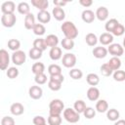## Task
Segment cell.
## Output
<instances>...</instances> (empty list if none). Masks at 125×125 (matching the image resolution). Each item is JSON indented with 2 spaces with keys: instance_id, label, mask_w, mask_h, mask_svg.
<instances>
[{
  "instance_id": "obj_41",
  "label": "cell",
  "mask_w": 125,
  "mask_h": 125,
  "mask_svg": "<svg viewBox=\"0 0 125 125\" xmlns=\"http://www.w3.org/2000/svg\"><path fill=\"white\" fill-rule=\"evenodd\" d=\"M113 79L115 81H118V82H122V81H125V71L124 70H115L113 72Z\"/></svg>"
},
{
  "instance_id": "obj_51",
  "label": "cell",
  "mask_w": 125,
  "mask_h": 125,
  "mask_svg": "<svg viewBox=\"0 0 125 125\" xmlns=\"http://www.w3.org/2000/svg\"><path fill=\"white\" fill-rule=\"evenodd\" d=\"M53 3H54V5L56 7H60V8H62L63 6H65L67 4L66 1H58V0H54Z\"/></svg>"
},
{
  "instance_id": "obj_27",
  "label": "cell",
  "mask_w": 125,
  "mask_h": 125,
  "mask_svg": "<svg viewBox=\"0 0 125 125\" xmlns=\"http://www.w3.org/2000/svg\"><path fill=\"white\" fill-rule=\"evenodd\" d=\"M118 24H119V22H118V21H117L116 19H110L109 21H107L105 22L104 28H105V30H106L108 33H110V32L113 31V29H114Z\"/></svg>"
},
{
  "instance_id": "obj_34",
  "label": "cell",
  "mask_w": 125,
  "mask_h": 125,
  "mask_svg": "<svg viewBox=\"0 0 125 125\" xmlns=\"http://www.w3.org/2000/svg\"><path fill=\"white\" fill-rule=\"evenodd\" d=\"M61 44H62V47L64 50H67V51L73 49V47H74V41L72 39H68V38H65V37L62 40Z\"/></svg>"
},
{
  "instance_id": "obj_38",
  "label": "cell",
  "mask_w": 125,
  "mask_h": 125,
  "mask_svg": "<svg viewBox=\"0 0 125 125\" xmlns=\"http://www.w3.org/2000/svg\"><path fill=\"white\" fill-rule=\"evenodd\" d=\"M101 72L104 76H110L113 73V70L109 66V64L107 62H105V63H103L101 65Z\"/></svg>"
},
{
  "instance_id": "obj_7",
  "label": "cell",
  "mask_w": 125,
  "mask_h": 125,
  "mask_svg": "<svg viewBox=\"0 0 125 125\" xmlns=\"http://www.w3.org/2000/svg\"><path fill=\"white\" fill-rule=\"evenodd\" d=\"M107 52L110 54V55H112L113 57H120V56H122L123 55V53H124V48H123V46H121L120 44H118V43H112V44H110L109 46H108V48H107Z\"/></svg>"
},
{
  "instance_id": "obj_47",
  "label": "cell",
  "mask_w": 125,
  "mask_h": 125,
  "mask_svg": "<svg viewBox=\"0 0 125 125\" xmlns=\"http://www.w3.org/2000/svg\"><path fill=\"white\" fill-rule=\"evenodd\" d=\"M15 119L11 116H4L1 119V125H15Z\"/></svg>"
},
{
  "instance_id": "obj_11",
  "label": "cell",
  "mask_w": 125,
  "mask_h": 125,
  "mask_svg": "<svg viewBox=\"0 0 125 125\" xmlns=\"http://www.w3.org/2000/svg\"><path fill=\"white\" fill-rule=\"evenodd\" d=\"M10 111L13 115L19 116V115H21L24 112V106L21 103H14L10 106Z\"/></svg>"
},
{
  "instance_id": "obj_44",
  "label": "cell",
  "mask_w": 125,
  "mask_h": 125,
  "mask_svg": "<svg viewBox=\"0 0 125 125\" xmlns=\"http://www.w3.org/2000/svg\"><path fill=\"white\" fill-rule=\"evenodd\" d=\"M48 87L52 90V91H59L62 88V83L57 82V81H53V80H49L48 82Z\"/></svg>"
},
{
  "instance_id": "obj_10",
  "label": "cell",
  "mask_w": 125,
  "mask_h": 125,
  "mask_svg": "<svg viewBox=\"0 0 125 125\" xmlns=\"http://www.w3.org/2000/svg\"><path fill=\"white\" fill-rule=\"evenodd\" d=\"M28 94H29V97L33 100H39L42 95H43V90L40 86H31L28 90Z\"/></svg>"
},
{
  "instance_id": "obj_4",
  "label": "cell",
  "mask_w": 125,
  "mask_h": 125,
  "mask_svg": "<svg viewBox=\"0 0 125 125\" xmlns=\"http://www.w3.org/2000/svg\"><path fill=\"white\" fill-rule=\"evenodd\" d=\"M76 56L74 54H71V53H66L63 55L62 57V65L64 67H67V68H72L75 64H76Z\"/></svg>"
},
{
  "instance_id": "obj_37",
  "label": "cell",
  "mask_w": 125,
  "mask_h": 125,
  "mask_svg": "<svg viewBox=\"0 0 125 125\" xmlns=\"http://www.w3.org/2000/svg\"><path fill=\"white\" fill-rule=\"evenodd\" d=\"M42 51H40V50H38V49H36V48H31L30 50H29V53H28V55H29V58L31 59V60H38V59H40L41 57H42Z\"/></svg>"
},
{
  "instance_id": "obj_15",
  "label": "cell",
  "mask_w": 125,
  "mask_h": 125,
  "mask_svg": "<svg viewBox=\"0 0 125 125\" xmlns=\"http://www.w3.org/2000/svg\"><path fill=\"white\" fill-rule=\"evenodd\" d=\"M37 20L40 23H47L51 21V14L46 10V11H39L37 14Z\"/></svg>"
},
{
  "instance_id": "obj_2",
  "label": "cell",
  "mask_w": 125,
  "mask_h": 125,
  "mask_svg": "<svg viewBox=\"0 0 125 125\" xmlns=\"http://www.w3.org/2000/svg\"><path fill=\"white\" fill-rule=\"evenodd\" d=\"M49 115H61L62 110H64V104L59 99L52 100L49 104Z\"/></svg>"
},
{
  "instance_id": "obj_53",
  "label": "cell",
  "mask_w": 125,
  "mask_h": 125,
  "mask_svg": "<svg viewBox=\"0 0 125 125\" xmlns=\"http://www.w3.org/2000/svg\"><path fill=\"white\" fill-rule=\"evenodd\" d=\"M123 48H125V37L123 39Z\"/></svg>"
},
{
  "instance_id": "obj_25",
  "label": "cell",
  "mask_w": 125,
  "mask_h": 125,
  "mask_svg": "<svg viewBox=\"0 0 125 125\" xmlns=\"http://www.w3.org/2000/svg\"><path fill=\"white\" fill-rule=\"evenodd\" d=\"M119 116H120V113L115 108H110V109H108L106 111V117H107V119L109 121L115 122V121H117L119 119Z\"/></svg>"
},
{
  "instance_id": "obj_40",
  "label": "cell",
  "mask_w": 125,
  "mask_h": 125,
  "mask_svg": "<svg viewBox=\"0 0 125 125\" xmlns=\"http://www.w3.org/2000/svg\"><path fill=\"white\" fill-rule=\"evenodd\" d=\"M48 124L49 125H61L62 124V117H61V115H49V117H48Z\"/></svg>"
},
{
  "instance_id": "obj_18",
  "label": "cell",
  "mask_w": 125,
  "mask_h": 125,
  "mask_svg": "<svg viewBox=\"0 0 125 125\" xmlns=\"http://www.w3.org/2000/svg\"><path fill=\"white\" fill-rule=\"evenodd\" d=\"M31 5L37 8L39 11H46L49 6L48 0H31Z\"/></svg>"
},
{
  "instance_id": "obj_30",
  "label": "cell",
  "mask_w": 125,
  "mask_h": 125,
  "mask_svg": "<svg viewBox=\"0 0 125 125\" xmlns=\"http://www.w3.org/2000/svg\"><path fill=\"white\" fill-rule=\"evenodd\" d=\"M33 47L40 50V51H45L47 49V45H46V42H45V39L43 38H37L33 41Z\"/></svg>"
},
{
  "instance_id": "obj_49",
  "label": "cell",
  "mask_w": 125,
  "mask_h": 125,
  "mask_svg": "<svg viewBox=\"0 0 125 125\" xmlns=\"http://www.w3.org/2000/svg\"><path fill=\"white\" fill-rule=\"evenodd\" d=\"M49 80H53V81H57V82L62 83L63 80H64V77H63V75L62 73L61 74H55V75H51Z\"/></svg>"
},
{
  "instance_id": "obj_5",
  "label": "cell",
  "mask_w": 125,
  "mask_h": 125,
  "mask_svg": "<svg viewBox=\"0 0 125 125\" xmlns=\"http://www.w3.org/2000/svg\"><path fill=\"white\" fill-rule=\"evenodd\" d=\"M25 60H26V55L23 51H16L13 53L12 55V62L13 63H15L16 65H21L25 62Z\"/></svg>"
},
{
  "instance_id": "obj_14",
  "label": "cell",
  "mask_w": 125,
  "mask_h": 125,
  "mask_svg": "<svg viewBox=\"0 0 125 125\" xmlns=\"http://www.w3.org/2000/svg\"><path fill=\"white\" fill-rule=\"evenodd\" d=\"M87 98L91 102L98 101L100 98V90L97 87H90L87 91Z\"/></svg>"
},
{
  "instance_id": "obj_22",
  "label": "cell",
  "mask_w": 125,
  "mask_h": 125,
  "mask_svg": "<svg viewBox=\"0 0 125 125\" xmlns=\"http://www.w3.org/2000/svg\"><path fill=\"white\" fill-rule=\"evenodd\" d=\"M49 56L51 58V60L53 61H58L62 58V49L60 47H53L51 48L50 52H49Z\"/></svg>"
},
{
  "instance_id": "obj_29",
  "label": "cell",
  "mask_w": 125,
  "mask_h": 125,
  "mask_svg": "<svg viewBox=\"0 0 125 125\" xmlns=\"http://www.w3.org/2000/svg\"><path fill=\"white\" fill-rule=\"evenodd\" d=\"M85 41H86V43H87L88 46L93 47V46H95V45L98 43L99 40H98V37L96 36V34L90 32V33H88V34L85 36Z\"/></svg>"
},
{
  "instance_id": "obj_8",
  "label": "cell",
  "mask_w": 125,
  "mask_h": 125,
  "mask_svg": "<svg viewBox=\"0 0 125 125\" xmlns=\"http://www.w3.org/2000/svg\"><path fill=\"white\" fill-rule=\"evenodd\" d=\"M10 63V56L5 49L0 50V68L2 70L8 69V65Z\"/></svg>"
},
{
  "instance_id": "obj_23",
  "label": "cell",
  "mask_w": 125,
  "mask_h": 125,
  "mask_svg": "<svg viewBox=\"0 0 125 125\" xmlns=\"http://www.w3.org/2000/svg\"><path fill=\"white\" fill-rule=\"evenodd\" d=\"M86 80H87V83L92 87H95L100 83V77L96 73H89L86 77Z\"/></svg>"
},
{
  "instance_id": "obj_32",
  "label": "cell",
  "mask_w": 125,
  "mask_h": 125,
  "mask_svg": "<svg viewBox=\"0 0 125 125\" xmlns=\"http://www.w3.org/2000/svg\"><path fill=\"white\" fill-rule=\"evenodd\" d=\"M73 107H74V110L80 114V113H83V112H84V110L86 109L87 106H86V104H85L84 101H82V100H77V101L74 103Z\"/></svg>"
},
{
  "instance_id": "obj_31",
  "label": "cell",
  "mask_w": 125,
  "mask_h": 125,
  "mask_svg": "<svg viewBox=\"0 0 125 125\" xmlns=\"http://www.w3.org/2000/svg\"><path fill=\"white\" fill-rule=\"evenodd\" d=\"M31 71L35 75L36 74H40V73H44V71H45L44 63L43 62H35V63H33L32 67H31Z\"/></svg>"
},
{
  "instance_id": "obj_45",
  "label": "cell",
  "mask_w": 125,
  "mask_h": 125,
  "mask_svg": "<svg viewBox=\"0 0 125 125\" xmlns=\"http://www.w3.org/2000/svg\"><path fill=\"white\" fill-rule=\"evenodd\" d=\"M83 114H84V116L87 118V119H92V118H94L95 117V115H96V110L93 108V107H86V109L84 110V112H83Z\"/></svg>"
},
{
  "instance_id": "obj_13",
  "label": "cell",
  "mask_w": 125,
  "mask_h": 125,
  "mask_svg": "<svg viewBox=\"0 0 125 125\" xmlns=\"http://www.w3.org/2000/svg\"><path fill=\"white\" fill-rule=\"evenodd\" d=\"M81 18H82V21L86 23H91L94 21L95 18H96V14H94L93 11L91 10H84L82 12V15H81Z\"/></svg>"
},
{
  "instance_id": "obj_26",
  "label": "cell",
  "mask_w": 125,
  "mask_h": 125,
  "mask_svg": "<svg viewBox=\"0 0 125 125\" xmlns=\"http://www.w3.org/2000/svg\"><path fill=\"white\" fill-rule=\"evenodd\" d=\"M17 9H18V12H19L20 14L24 15V16H26V15H28V14L30 13L29 5H28V3H26V2H21V3H19Z\"/></svg>"
},
{
  "instance_id": "obj_33",
  "label": "cell",
  "mask_w": 125,
  "mask_h": 125,
  "mask_svg": "<svg viewBox=\"0 0 125 125\" xmlns=\"http://www.w3.org/2000/svg\"><path fill=\"white\" fill-rule=\"evenodd\" d=\"M32 31L35 35H38V36H42L43 34H45V31H46V28L45 26L42 24V23H35V25L33 26L32 28Z\"/></svg>"
},
{
  "instance_id": "obj_35",
  "label": "cell",
  "mask_w": 125,
  "mask_h": 125,
  "mask_svg": "<svg viewBox=\"0 0 125 125\" xmlns=\"http://www.w3.org/2000/svg\"><path fill=\"white\" fill-rule=\"evenodd\" d=\"M48 72H49L50 76L55 75V74H61L62 73V67L59 64H56V63L50 64L48 66Z\"/></svg>"
},
{
  "instance_id": "obj_54",
  "label": "cell",
  "mask_w": 125,
  "mask_h": 125,
  "mask_svg": "<svg viewBox=\"0 0 125 125\" xmlns=\"http://www.w3.org/2000/svg\"><path fill=\"white\" fill-rule=\"evenodd\" d=\"M44 125H47V123H46V124H44Z\"/></svg>"
},
{
  "instance_id": "obj_46",
  "label": "cell",
  "mask_w": 125,
  "mask_h": 125,
  "mask_svg": "<svg viewBox=\"0 0 125 125\" xmlns=\"http://www.w3.org/2000/svg\"><path fill=\"white\" fill-rule=\"evenodd\" d=\"M124 32H125L124 26H123L121 23H119V24L113 29V31H112L111 33H112V35H114V36H121V35L124 34Z\"/></svg>"
},
{
  "instance_id": "obj_20",
  "label": "cell",
  "mask_w": 125,
  "mask_h": 125,
  "mask_svg": "<svg viewBox=\"0 0 125 125\" xmlns=\"http://www.w3.org/2000/svg\"><path fill=\"white\" fill-rule=\"evenodd\" d=\"M52 14H53V17L57 21H63L64 18H65V13H64L63 9L62 8H60V7H55L53 9V11H52Z\"/></svg>"
},
{
  "instance_id": "obj_43",
  "label": "cell",
  "mask_w": 125,
  "mask_h": 125,
  "mask_svg": "<svg viewBox=\"0 0 125 125\" xmlns=\"http://www.w3.org/2000/svg\"><path fill=\"white\" fill-rule=\"evenodd\" d=\"M34 81L38 84V85H43L47 82V76L45 73H40V74H36L34 77Z\"/></svg>"
},
{
  "instance_id": "obj_17",
  "label": "cell",
  "mask_w": 125,
  "mask_h": 125,
  "mask_svg": "<svg viewBox=\"0 0 125 125\" xmlns=\"http://www.w3.org/2000/svg\"><path fill=\"white\" fill-rule=\"evenodd\" d=\"M92 53H93L95 58H97V59H104V58L106 57L108 52H107V49H105L104 47L99 46V47H95Z\"/></svg>"
},
{
  "instance_id": "obj_19",
  "label": "cell",
  "mask_w": 125,
  "mask_h": 125,
  "mask_svg": "<svg viewBox=\"0 0 125 125\" xmlns=\"http://www.w3.org/2000/svg\"><path fill=\"white\" fill-rule=\"evenodd\" d=\"M45 42H46V45L47 47H58V44H59V37L55 34H49L46 38H45Z\"/></svg>"
},
{
  "instance_id": "obj_16",
  "label": "cell",
  "mask_w": 125,
  "mask_h": 125,
  "mask_svg": "<svg viewBox=\"0 0 125 125\" xmlns=\"http://www.w3.org/2000/svg\"><path fill=\"white\" fill-rule=\"evenodd\" d=\"M99 41L102 45H110L112 44V41H113V35L108 32H104L101 34Z\"/></svg>"
},
{
  "instance_id": "obj_28",
  "label": "cell",
  "mask_w": 125,
  "mask_h": 125,
  "mask_svg": "<svg viewBox=\"0 0 125 125\" xmlns=\"http://www.w3.org/2000/svg\"><path fill=\"white\" fill-rule=\"evenodd\" d=\"M107 63L109 64V66L112 68V70H118L119 68H120V66H121V61H120V59L119 58H117V57H112L108 62H107Z\"/></svg>"
},
{
  "instance_id": "obj_1",
  "label": "cell",
  "mask_w": 125,
  "mask_h": 125,
  "mask_svg": "<svg viewBox=\"0 0 125 125\" xmlns=\"http://www.w3.org/2000/svg\"><path fill=\"white\" fill-rule=\"evenodd\" d=\"M61 29H62V33L64 34L65 38L73 40L78 36V29L72 21H66L62 22V24L61 26Z\"/></svg>"
},
{
  "instance_id": "obj_50",
  "label": "cell",
  "mask_w": 125,
  "mask_h": 125,
  "mask_svg": "<svg viewBox=\"0 0 125 125\" xmlns=\"http://www.w3.org/2000/svg\"><path fill=\"white\" fill-rule=\"evenodd\" d=\"M79 4L81 6H83V7H85V8H88L93 4V1L92 0H80Z\"/></svg>"
},
{
  "instance_id": "obj_6",
  "label": "cell",
  "mask_w": 125,
  "mask_h": 125,
  "mask_svg": "<svg viewBox=\"0 0 125 125\" xmlns=\"http://www.w3.org/2000/svg\"><path fill=\"white\" fill-rule=\"evenodd\" d=\"M17 18L15 14H9V15H2L1 17V23L5 27H13L16 24Z\"/></svg>"
},
{
  "instance_id": "obj_48",
  "label": "cell",
  "mask_w": 125,
  "mask_h": 125,
  "mask_svg": "<svg viewBox=\"0 0 125 125\" xmlns=\"http://www.w3.org/2000/svg\"><path fill=\"white\" fill-rule=\"evenodd\" d=\"M32 122H33L34 125H44V124H46V119L43 116L37 115V116H35L33 118Z\"/></svg>"
},
{
  "instance_id": "obj_42",
  "label": "cell",
  "mask_w": 125,
  "mask_h": 125,
  "mask_svg": "<svg viewBox=\"0 0 125 125\" xmlns=\"http://www.w3.org/2000/svg\"><path fill=\"white\" fill-rule=\"evenodd\" d=\"M7 76L10 78V79H14L16 77H18L19 75V69L15 66H12V67H9L7 69V72H6Z\"/></svg>"
},
{
  "instance_id": "obj_9",
  "label": "cell",
  "mask_w": 125,
  "mask_h": 125,
  "mask_svg": "<svg viewBox=\"0 0 125 125\" xmlns=\"http://www.w3.org/2000/svg\"><path fill=\"white\" fill-rule=\"evenodd\" d=\"M15 10H16V4L13 1H6L1 5V12L3 13V15L14 14Z\"/></svg>"
},
{
  "instance_id": "obj_24",
  "label": "cell",
  "mask_w": 125,
  "mask_h": 125,
  "mask_svg": "<svg viewBox=\"0 0 125 125\" xmlns=\"http://www.w3.org/2000/svg\"><path fill=\"white\" fill-rule=\"evenodd\" d=\"M96 110L98 112H106L108 110V104L105 100H99L96 104Z\"/></svg>"
},
{
  "instance_id": "obj_3",
  "label": "cell",
  "mask_w": 125,
  "mask_h": 125,
  "mask_svg": "<svg viewBox=\"0 0 125 125\" xmlns=\"http://www.w3.org/2000/svg\"><path fill=\"white\" fill-rule=\"evenodd\" d=\"M62 115H63V118L67 122L72 123V124H74V123H76V122H78L80 120V115H79L78 112H76L74 110V108H70V107L65 108L63 110Z\"/></svg>"
},
{
  "instance_id": "obj_39",
  "label": "cell",
  "mask_w": 125,
  "mask_h": 125,
  "mask_svg": "<svg viewBox=\"0 0 125 125\" xmlns=\"http://www.w3.org/2000/svg\"><path fill=\"white\" fill-rule=\"evenodd\" d=\"M69 76H70L72 79H74V80H79V79L82 78L83 72H82V70H80L79 68H72V69H70V71H69Z\"/></svg>"
},
{
  "instance_id": "obj_52",
  "label": "cell",
  "mask_w": 125,
  "mask_h": 125,
  "mask_svg": "<svg viewBox=\"0 0 125 125\" xmlns=\"http://www.w3.org/2000/svg\"><path fill=\"white\" fill-rule=\"evenodd\" d=\"M114 125H125V120L124 119H118L117 121H115Z\"/></svg>"
},
{
  "instance_id": "obj_36",
  "label": "cell",
  "mask_w": 125,
  "mask_h": 125,
  "mask_svg": "<svg viewBox=\"0 0 125 125\" xmlns=\"http://www.w3.org/2000/svg\"><path fill=\"white\" fill-rule=\"evenodd\" d=\"M20 47H21V42L18 39H10L8 41V48L14 52L19 51Z\"/></svg>"
},
{
  "instance_id": "obj_21",
  "label": "cell",
  "mask_w": 125,
  "mask_h": 125,
  "mask_svg": "<svg viewBox=\"0 0 125 125\" xmlns=\"http://www.w3.org/2000/svg\"><path fill=\"white\" fill-rule=\"evenodd\" d=\"M35 25V18L32 13H29L24 18V27L26 29H32Z\"/></svg>"
},
{
  "instance_id": "obj_12",
  "label": "cell",
  "mask_w": 125,
  "mask_h": 125,
  "mask_svg": "<svg viewBox=\"0 0 125 125\" xmlns=\"http://www.w3.org/2000/svg\"><path fill=\"white\" fill-rule=\"evenodd\" d=\"M96 18L101 21H105L108 18V10H107V8H105L104 6L99 7L97 9V11H96Z\"/></svg>"
}]
</instances>
